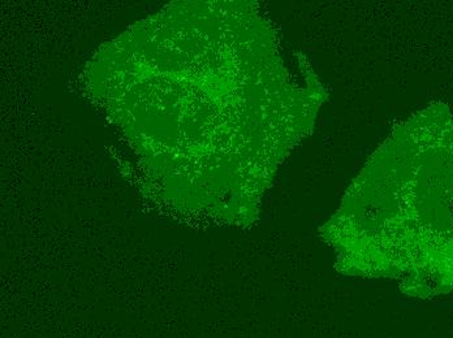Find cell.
I'll return each instance as SVG.
<instances>
[{"mask_svg":"<svg viewBox=\"0 0 453 338\" xmlns=\"http://www.w3.org/2000/svg\"><path fill=\"white\" fill-rule=\"evenodd\" d=\"M387 175L365 173L322 228L336 268L397 282L403 293L453 291V117L433 104L391 139Z\"/></svg>","mask_w":453,"mask_h":338,"instance_id":"cell-1","label":"cell"}]
</instances>
